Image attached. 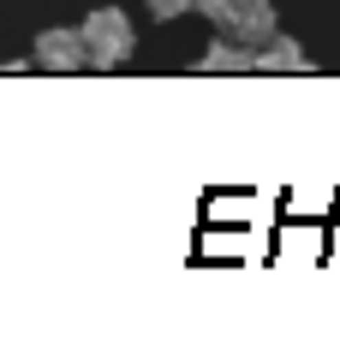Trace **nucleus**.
<instances>
[{
    "label": "nucleus",
    "instance_id": "7ed1b4c3",
    "mask_svg": "<svg viewBox=\"0 0 340 352\" xmlns=\"http://www.w3.org/2000/svg\"><path fill=\"white\" fill-rule=\"evenodd\" d=\"M191 72H209V78H227V72H257V48L221 30V36L209 42L203 54H197V66H191Z\"/></svg>",
    "mask_w": 340,
    "mask_h": 352
},
{
    "label": "nucleus",
    "instance_id": "f03ea898",
    "mask_svg": "<svg viewBox=\"0 0 340 352\" xmlns=\"http://www.w3.org/2000/svg\"><path fill=\"white\" fill-rule=\"evenodd\" d=\"M30 60H36V72H84V66H90L84 30H78V24H54V30H42V36L30 42Z\"/></svg>",
    "mask_w": 340,
    "mask_h": 352
},
{
    "label": "nucleus",
    "instance_id": "39448f33",
    "mask_svg": "<svg viewBox=\"0 0 340 352\" xmlns=\"http://www.w3.org/2000/svg\"><path fill=\"white\" fill-rule=\"evenodd\" d=\"M257 72H293V78H299V72H317V60L304 54L293 36H281V30H275V36L257 48Z\"/></svg>",
    "mask_w": 340,
    "mask_h": 352
},
{
    "label": "nucleus",
    "instance_id": "0eeeda50",
    "mask_svg": "<svg viewBox=\"0 0 340 352\" xmlns=\"http://www.w3.org/2000/svg\"><path fill=\"white\" fill-rule=\"evenodd\" d=\"M150 12L161 24H173V19H185V12H197V0H150Z\"/></svg>",
    "mask_w": 340,
    "mask_h": 352
},
{
    "label": "nucleus",
    "instance_id": "20e7f679",
    "mask_svg": "<svg viewBox=\"0 0 340 352\" xmlns=\"http://www.w3.org/2000/svg\"><path fill=\"white\" fill-rule=\"evenodd\" d=\"M275 30H281V12H275V0H245V6H239V19L227 24V36L251 42V48H263Z\"/></svg>",
    "mask_w": 340,
    "mask_h": 352
},
{
    "label": "nucleus",
    "instance_id": "f257e3e1",
    "mask_svg": "<svg viewBox=\"0 0 340 352\" xmlns=\"http://www.w3.org/2000/svg\"><path fill=\"white\" fill-rule=\"evenodd\" d=\"M78 30H84V48H90L95 72H113V66H126V60L137 54V30H132V19H126V6H95Z\"/></svg>",
    "mask_w": 340,
    "mask_h": 352
},
{
    "label": "nucleus",
    "instance_id": "423d86ee",
    "mask_svg": "<svg viewBox=\"0 0 340 352\" xmlns=\"http://www.w3.org/2000/svg\"><path fill=\"white\" fill-rule=\"evenodd\" d=\"M239 6H245V0H197V12H203L215 30H227V24L239 19Z\"/></svg>",
    "mask_w": 340,
    "mask_h": 352
}]
</instances>
